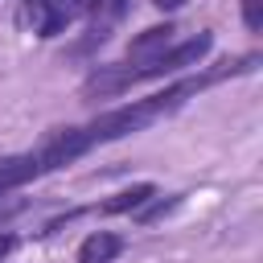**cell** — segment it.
<instances>
[{
  "label": "cell",
  "mask_w": 263,
  "mask_h": 263,
  "mask_svg": "<svg viewBox=\"0 0 263 263\" xmlns=\"http://www.w3.org/2000/svg\"><path fill=\"white\" fill-rule=\"evenodd\" d=\"M214 49V33L201 29L185 41H173L160 58L152 62H111V66H95L82 82V99H115V95H127L132 86L140 82H156V78H173L181 70H193L205 53Z\"/></svg>",
  "instance_id": "cell-2"
},
{
  "label": "cell",
  "mask_w": 263,
  "mask_h": 263,
  "mask_svg": "<svg viewBox=\"0 0 263 263\" xmlns=\"http://www.w3.org/2000/svg\"><path fill=\"white\" fill-rule=\"evenodd\" d=\"M21 12H25L29 29H33L41 41L66 33V25L78 21V4H74V0H21Z\"/></svg>",
  "instance_id": "cell-3"
},
{
  "label": "cell",
  "mask_w": 263,
  "mask_h": 263,
  "mask_svg": "<svg viewBox=\"0 0 263 263\" xmlns=\"http://www.w3.org/2000/svg\"><path fill=\"white\" fill-rule=\"evenodd\" d=\"M156 197V185L152 181H140V185H132V189H119V193H111L107 201H99V205H90L86 214H103V218H115V214H136L144 201H152Z\"/></svg>",
  "instance_id": "cell-6"
},
{
  "label": "cell",
  "mask_w": 263,
  "mask_h": 263,
  "mask_svg": "<svg viewBox=\"0 0 263 263\" xmlns=\"http://www.w3.org/2000/svg\"><path fill=\"white\" fill-rule=\"evenodd\" d=\"M173 41H177V29H173L168 21H164V25H148L144 33L132 37V45H127V62H152V58H160Z\"/></svg>",
  "instance_id": "cell-4"
},
{
  "label": "cell",
  "mask_w": 263,
  "mask_h": 263,
  "mask_svg": "<svg viewBox=\"0 0 263 263\" xmlns=\"http://www.w3.org/2000/svg\"><path fill=\"white\" fill-rule=\"evenodd\" d=\"M242 25L251 33H263V0H242Z\"/></svg>",
  "instance_id": "cell-9"
},
{
  "label": "cell",
  "mask_w": 263,
  "mask_h": 263,
  "mask_svg": "<svg viewBox=\"0 0 263 263\" xmlns=\"http://www.w3.org/2000/svg\"><path fill=\"white\" fill-rule=\"evenodd\" d=\"M74 4H78V16H95L103 8V0H74Z\"/></svg>",
  "instance_id": "cell-11"
},
{
  "label": "cell",
  "mask_w": 263,
  "mask_h": 263,
  "mask_svg": "<svg viewBox=\"0 0 263 263\" xmlns=\"http://www.w3.org/2000/svg\"><path fill=\"white\" fill-rule=\"evenodd\" d=\"M12 247H16V234H0V259H4Z\"/></svg>",
  "instance_id": "cell-14"
},
{
  "label": "cell",
  "mask_w": 263,
  "mask_h": 263,
  "mask_svg": "<svg viewBox=\"0 0 263 263\" xmlns=\"http://www.w3.org/2000/svg\"><path fill=\"white\" fill-rule=\"evenodd\" d=\"M21 210H25V201H0V218H12Z\"/></svg>",
  "instance_id": "cell-12"
},
{
  "label": "cell",
  "mask_w": 263,
  "mask_h": 263,
  "mask_svg": "<svg viewBox=\"0 0 263 263\" xmlns=\"http://www.w3.org/2000/svg\"><path fill=\"white\" fill-rule=\"evenodd\" d=\"M103 8H107L111 21H123V16L132 12V0H103Z\"/></svg>",
  "instance_id": "cell-10"
},
{
  "label": "cell",
  "mask_w": 263,
  "mask_h": 263,
  "mask_svg": "<svg viewBox=\"0 0 263 263\" xmlns=\"http://www.w3.org/2000/svg\"><path fill=\"white\" fill-rule=\"evenodd\" d=\"M181 201H185V193H173V197H152V201H144V205L136 210V218H140V226H152V222H160L164 214H173Z\"/></svg>",
  "instance_id": "cell-8"
},
{
  "label": "cell",
  "mask_w": 263,
  "mask_h": 263,
  "mask_svg": "<svg viewBox=\"0 0 263 263\" xmlns=\"http://www.w3.org/2000/svg\"><path fill=\"white\" fill-rule=\"evenodd\" d=\"M160 12H177V8H185V0H152Z\"/></svg>",
  "instance_id": "cell-13"
},
{
  "label": "cell",
  "mask_w": 263,
  "mask_h": 263,
  "mask_svg": "<svg viewBox=\"0 0 263 263\" xmlns=\"http://www.w3.org/2000/svg\"><path fill=\"white\" fill-rule=\"evenodd\" d=\"M255 62H259V53L222 58V62H214V66H201V70H197V74H189V78L168 82V86H164V90H156V95H144V99H132V103H119V107H111V111L95 115L86 127H78V132H82L86 152H90V148H99V144H115V140H123V136H136V132H144V127L160 123L164 115L181 111V107H185L193 95H201L205 86H218V82H226V78H234V74L255 70Z\"/></svg>",
  "instance_id": "cell-1"
},
{
  "label": "cell",
  "mask_w": 263,
  "mask_h": 263,
  "mask_svg": "<svg viewBox=\"0 0 263 263\" xmlns=\"http://www.w3.org/2000/svg\"><path fill=\"white\" fill-rule=\"evenodd\" d=\"M123 234H115V230H95V234H86L82 242H78V255H74V263H115L119 255H123Z\"/></svg>",
  "instance_id": "cell-5"
},
{
  "label": "cell",
  "mask_w": 263,
  "mask_h": 263,
  "mask_svg": "<svg viewBox=\"0 0 263 263\" xmlns=\"http://www.w3.org/2000/svg\"><path fill=\"white\" fill-rule=\"evenodd\" d=\"M41 177V164H37V152H12V156H0V193H12L29 181Z\"/></svg>",
  "instance_id": "cell-7"
}]
</instances>
